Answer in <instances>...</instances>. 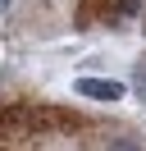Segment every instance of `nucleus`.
Listing matches in <instances>:
<instances>
[{
  "label": "nucleus",
  "mask_w": 146,
  "mask_h": 151,
  "mask_svg": "<svg viewBox=\"0 0 146 151\" xmlns=\"http://www.w3.org/2000/svg\"><path fill=\"white\" fill-rule=\"evenodd\" d=\"M91 151H146V142L132 137V133H100L91 142Z\"/></svg>",
  "instance_id": "2"
},
{
  "label": "nucleus",
  "mask_w": 146,
  "mask_h": 151,
  "mask_svg": "<svg viewBox=\"0 0 146 151\" xmlns=\"http://www.w3.org/2000/svg\"><path fill=\"white\" fill-rule=\"evenodd\" d=\"M27 0H0V19H23Z\"/></svg>",
  "instance_id": "3"
},
{
  "label": "nucleus",
  "mask_w": 146,
  "mask_h": 151,
  "mask_svg": "<svg viewBox=\"0 0 146 151\" xmlns=\"http://www.w3.org/2000/svg\"><path fill=\"white\" fill-rule=\"evenodd\" d=\"M78 96H96V101H123V83L114 78H78Z\"/></svg>",
  "instance_id": "1"
}]
</instances>
